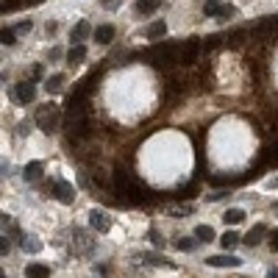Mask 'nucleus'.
Wrapping results in <instances>:
<instances>
[{
  "label": "nucleus",
  "instance_id": "f257e3e1",
  "mask_svg": "<svg viewBox=\"0 0 278 278\" xmlns=\"http://www.w3.org/2000/svg\"><path fill=\"white\" fill-rule=\"evenodd\" d=\"M59 109H56V103H48V106H42L39 111H36V125H39L42 131H56V125H59Z\"/></svg>",
  "mask_w": 278,
  "mask_h": 278
},
{
  "label": "nucleus",
  "instance_id": "f03ea898",
  "mask_svg": "<svg viewBox=\"0 0 278 278\" xmlns=\"http://www.w3.org/2000/svg\"><path fill=\"white\" fill-rule=\"evenodd\" d=\"M89 228L95 231V234H106V231L111 228V220L106 211H100V208H92L89 211Z\"/></svg>",
  "mask_w": 278,
  "mask_h": 278
},
{
  "label": "nucleus",
  "instance_id": "7ed1b4c3",
  "mask_svg": "<svg viewBox=\"0 0 278 278\" xmlns=\"http://www.w3.org/2000/svg\"><path fill=\"white\" fill-rule=\"evenodd\" d=\"M14 95H17V100L20 103H34V97H36V86H34V81H20L17 86H14Z\"/></svg>",
  "mask_w": 278,
  "mask_h": 278
},
{
  "label": "nucleus",
  "instance_id": "20e7f679",
  "mask_svg": "<svg viewBox=\"0 0 278 278\" xmlns=\"http://www.w3.org/2000/svg\"><path fill=\"white\" fill-rule=\"evenodd\" d=\"M53 195H56V201L59 203H67V206L75 201V189H72L70 181H59V184L53 187Z\"/></svg>",
  "mask_w": 278,
  "mask_h": 278
},
{
  "label": "nucleus",
  "instance_id": "39448f33",
  "mask_svg": "<svg viewBox=\"0 0 278 278\" xmlns=\"http://www.w3.org/2000/svg\"><path fill=\"white\" fill-rule=\"evenodd\" d=\"M206 264H208V267H239L242 259L231 256V253H222V256H208Z\"/></svg>",
  "mask_w": 278,
  "mask_h": 278
},
{
  "label": "nucleus",
  "instance_id": "423d86ee",
  "mask_svg": "<svg viewBox=\"0 0 278 278\" xmlns=\"http://www.w3.org/2000/svg\"><path fill=\"white\" fill-rule=\"evenodd\" d=\"M72 236H75V239H72V242H75V248H72L75 253H89L92 245H95V239H89L81 228H72Z\"/></svg>",
  "mask_w": 278,
  "mask_h": 278
},
{
  "label": "nucleus",
  "instance_id": "0eeeda50",
  "mask_svg": "<svg viewBox=\"0 0 278 278\" xmlns=\"http://www.w3.org/2000/svg\"><path fill=\"white\" fill-rule=\"evenodd\" d=\"M198 48H201V42H198V39H189V42H187V48H181L178 62H181V64H192V62H195V56H198Z\"/></svg>",
  "mask_w": 278,
  "mask_h": 278
},
{
  "label": "nucleus",
  "instance_id": "6e6552de",
  "mask_svg": "<svg viewBox=\"0 0 278 278\" xmlns=\"http://www.w3.org/2000/svg\"><path fill=\"white\" fill-rule=\"evenodd\" d=\"M264 234H267V225H262V222L253 225V228L248 231V236H245V245H248V248H256V245L264 239Z\"/></svg>",
  "mask_w": 278,
  "mask_h": 278
},
{
  "label": "nucleus",
  "instance_id": "1a4fd4ad",
  "mask_svg": "<svg viewBox=\"0 0 278 278\" xmlns=\"http://www.w3.org/2000/svg\"><path fill=\"white\" fill-rule=\"evenodd\" d=\"M25 276L28 278H50V267H48V264L34 262V264H28V267H25Z\"/></svg>",
  "mask_w": 278,
  "mask_h": 278
},
{
  "label": "nucleus",
  "instance_id": "9d476101",
  "mask_svg": "<svg viewBox=\"0 0 278 278\" xmlns=\"http://www.w3.org/2000/svg\"><path fill=\"white\" fill-rule=\"evenodd\" d=\"M83 59H86V48H83L81 42H78V45H72V48L67 50V62L70 64H81Z\"/></svg>",
  "mask_w": 278,
  "mask_h": 278
},
{
  "label": "nucleus",
  "instance_id": "9b49d317",
  "mask_svg": "<svg viewBox=\"0 0 278 278\" xmlns=\"http://www.w3.org/2000/svg\"><path fill=\"white\" fill-rule=\"evenodd\" d=\"M111 39H114V25H100L95 31V42H97V45H109Z\"/></svg>",
  "mask_w": 278,
  "mask_h": 278
},
{
  "label": "nucleus",
  "instance_id": "f8f14e48",
  "mask_svg": "<svg viewBox=\"0 0 278 278\" xmlns=\"http://www.w3.org/2000/svg\"><path fill=\"white\" fill-rule=\"evenodd\" d=\"M42 170H45V164H42V161H31V164H25V173H22V178H25V181H39Z\"/></svg>",
  "mask_w": 278,
  "mask_h": 278
},
{
  "label": "nucleus",
  "instance_id": "ddd939ff",
  "mask_svg": "<svg viewBox=\"0 0 278 278\" xmlns=\"http://www.w3.org/2000/svg\"><path fill=\"white\" fill-rule=\"evenodd\" d=\"M89 31H92V25H89V22H86V20H81L75 28H72V34H70V36H72V42H75V45H78V42H81V39H86V36H89Z\"/></svg>",
  "mask_w": 278,
  "mask_h": 278
},
{
  "label": "nucleus",
  "instance_id": "4468645a",
  "mask_svg": "<svg viewBox=\"0 0 278 278\" xmlns=\"http://www.w3.org/2000/svg\"><path fill=\"white\" fill-rule=\"evenodd\" d=\"M62 86H64V75H62V72H56V75H50L48 81H45V89H48V95L62 92Z\"/></svg>",
  "mask_w": 278,
  "mask_h": 278
},
{
  "label": "nucleus",
  "instance_id": "2eb2a0df",
  "mask_svg": "<svg viewBox=\"0 0 278 278\" xmlns=\"http://www.w3.org/2000/svg\"><path fill=\"white\" fill-rule=\"evenodd\" d=\"M245 220V211L242 208H225V214H222V222L225 225H236V222Z\"/></svg>",
  "mask_w": 278,
  "mask_h": 278
},
{
  "label": "nucleus",
  "instance_id": "dca6fc26",
  "mask_svg": "<svg viewBox=\"0 0 278 278\" xmlns=\"http://www.w3.org/2000/svg\"><path fill=\"white\" fill-rule=\"evenodd\" d=\"M142 259H145L147 264H153V267H173V262L167 256H159V253H142Z\"/></svg>",
  "mask_w": 278,
  "mask_h": 278
},
{
  "label": "nucleus",
  "instance_id": "f3484780",
  "mask_svg": "<svg viewBox=\"0 0 278 278\" xmlns=\"http://www.w3.org/2000/svg\"><path fill=\"white\" fill-rule=\"evenodd\" d=\"M167 34V22L164 20H156L150 28H147V39H161Z\"/></svg>",
  "mask_w": 278,
  "mask_h": 278
},
{
  "label": "nucleus",
  "instance_id": "a211bd4d",
  "mask_svg": "<svg viewBox=\"0 0 278 278\" xmlns=\"http://www.w3.org/2000/svg\"><path fill=\"white\" fill-rule=\"evenodd\" d=\"M220 245H222L225 250L236 248V245H239V234H236V231H225V234L220 236Z\"/></svg>",
  "mask_w": 278,
  "mask_h": 278
},
{
  "label": "nucleus",
  "instance_id": "6ab92c4d",
  "mask_svg": "<svg viewBox=\"0 0 278 278\" xmlns=\"http://www.w3.org/2000/svg\"><path fill=\"white\" fill-rule=\"evenodd\" d=\"M195 236H198V242H211V239H214V228H211V225H198Z\"/></svg>",
  "mask_w": 278,
  "mask_h": 278
},
{
  "label": "nucleus",
  "instance_id": "aec40b11",
  "mask_svg": "<svg viewBox=\"0 0 278 278\" xmlns=\"http://www.w3.org/2000/svg\"><path fill=\"white\" fill-rule=\"evenodd\" d=\"M156 8H159V0H139V3H137L139 14H153Z\"/></svg>",
  "mask_w": 278,
  "mask_h": 278
},
{
  "label": "nucleus",
  "instance_id": "412c9836",
  "mask_svg": "<svg viewBox=\"0 0 278 278\" xmlns=\"http://www.w3.org/2000/svg\"><path fill=\"white\" fill-rule=\"evenodd\" d=\"M22 250H28V253H39V250H42V242H36V239L25 236V239H22Z\"/></svg>",
  "mask_w": 278,
  "mask_h": 278
},
{
  "label": "nucleus",
  "instance_id": "4be33fe9",
  "mask_svg": "<svg viewBox=\"0 0 278 278\" xmlns=\"http://www.w3.org/2000/svg\"><path fill=\"white\" fill-rule=\"evenodd\" d=\"M3 45H14V42H17V31H11V28H3Z\"/></svg>",
  "mask_w": 278,
  "mask_h": 278
},
{
  "label": "nucleus",
  "instance_id": "5701e85b",
  "mask_svg": "<svg viewBox=\"0 0 278 278\" xmlns=\"http://www.w3.org/2000/svg\"><path fill=\"white\" fill-rule=\"evenodd\" d=\"M234 14H236V8H234V6H220V11H217V17H220V20H231Z\"/></svg>",
  "mask_w": 278,
  "mask_h": 278
},
{
  "label": "nucleus",
  "instance_id": "b1692460",
  "mask_svg": "<svg viewBox=\"0 0 278 278\" xmlns=\"http://www.w3.org/2000/svg\"><path fill=\"white\" fill-rule=\"evenodd\" d=\"M31 28H34V22H31V20H22L20 25L14 28V31H17V34H28V31H31Z\"/></svg>",
  "mask_w": 278,
  "mask_h": 278
},
{
  "label": "nucleus",
  "instance_id": "393cba45",
  "mask_svg": "<svg viewBox=\"0 0 278 278\" xmlns=\"http://www.w3.org/2000/svg\"><path fill=\"white\" fill-rule=\"evenodd\" d=\"M192 248H195L192 239H178V250H192Z\"/></svg>",
  "mask_w": 278,
  "mask_h": 278
},
{
  "label": "nucleus",
  "instance_id": "a878e982",
  "mask_svg": "<svg viewBox=\"0 0 278 278\" xmlns=\"http://www.w3.org/2000/svg\"><path fill=\"white\" fill-rule=\"evenodd\" d=\"M192 211V206H184V208H170V214L173 217H181V214H189Z\"/></svg>",
  "mask_w": 278,
  "mask_h": 278
},
{
  "label": "nucleus",
  "instance_id": "bb28decb",
  "mask_svg": "<svg viewBox=\"0 0 278 278\" xmlns=\"http://www.w3.org/2000/svg\"><path fill=\"white\" fill-rule=\"evenodd\" d=\"M150 239H153V245H164V236L159 231H150Z\"/></svg>",
  "mask_w": 278,
  "mask_h": 278
},
{
  "label": "nucleus",
  "instance_id": "cd10ccee",
  "mask_svg": "<svg viewBox=\"0 0 278 278\" xmlns=\"http://www.w3.org/2000/svg\"><path fill=\"white\" fill-rule=\"evenodd\" d=\"M270 248L278 250V231H273V234H270Z\"/></svg>",
  "mask_w": 278,
  "mask_h": 278
},
{
  "label": "nucleus",
  "instance_id": "c85d7f7f",
  "mask_svg": "<svg viewBox=\"0 0 278 278\" xmlns=\"http://www.w3.org/2000/svg\"><path fill=\"white\" fill-rule=\"evenodd\" d=\"M0 253H3V256L8 253V239H6V236H3V242H0Z\"/></svg>",
  "mask_w": 278,
  "mask_h": 278
},
{
  "label": "nucleus",
  "instance_id": "c756f323",
  "mask_svg": "<svg viewBox=\"0 0 278 278\" xmlns=\"http://www.w3.org/2000/svg\"><path fill=\"white\" fill-rule=\"evenodd\" d=\"M267 278H278V270H270V273H267Z\"/></svg>",
  "mask_w": 278,
  "mask_h": 278
}]
</instances>
